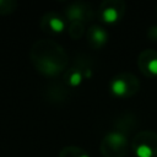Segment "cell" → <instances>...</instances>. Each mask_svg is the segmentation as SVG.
I'll return each instance as SVG.
<instances>
[{
  "instance_id": "cell-5",
  "label": "cell",
  "mask_w": 157,
  "mask_h": 157,
  "mask_svg": "<svg viewBox=\"0 0 157 157\" xmlns=\"http://www.w3.org/2000/svg\"><path fill=\"white\" fill-rule=\"evenodd\" d=\"M94 39L98 40V42H103L105 39V33L103 31H101V29H97L94 32Z\"/></svg>"
},
{
  "instance_id": "cell-4",
  "label": "cell",
  "mask_w": 157,
  "mask_h": 157,
  "mask_svg": "<svg viewBox=\"0 0 157 157\" xmlns=\"http://www.w3.org/2000/svg\"><path fill=\"white\" fill-rule=\"evenodd\" d=\"M50 27L54 29V31H61L63 27H64V23L60 18H52L50 20Z\"/></svg>"
},
{
  "instance_id": "cell-2",
  "label": "cell",
  "mask_w": 157,
  "mask_h": 157,
  "mask_svg": "<svg viewBox=\"0 0 157 157\" xmlns=\"http://www.w3.org/2000/svg\"><path fill=\"white\" fill-rule=\"evenodd\" d=\"M103 16H104L105 21L112 22V21H115V20H117V17H118V12H117V10H115V9L109 7V9H105V10H104Z\"/></svg>"
},
{
  "instance_id": "cell-7",
  "label": "cell",
  "mask_w": 157,
  "mask_h": 157,
  "mask_svg": "<svg viewBox=\"0 0 157 157\" xmlns=\"http://www.w3.org/2000/svg\"><path fill=\"white\" fill-rule=\"evenodd\" d=\"M148 69H150L151 72L157 74V59H153L148 63Z\"/></svg>"
},
{
  "instance_id": "cell-9",
  "label": "cell",
  "mask_w": 157,
  "mask_h": 157,
  "mask_svg": "<svg viewBox=\"0 0 157 157\" xmlns=\"http://www.w3.org/2000/svg\"><path fill=\"white\" fill-rule=\"evenodd\" d=\"M81 157H87V156H81Z\"/></svg>"
},
{
  "instance_id": "cell-3",
  "label": "cell",
  "mask_w": 157,
  "mask_h": 157,
  "mask_svg": "<svg viewBox=\"0 0 157 157\" xmlns=\"http://www.w3.org/2000/svg\"><path fill=\"white\" fill-rule=\"evenodd\" d=\"M136 153H137L139 157H151V155H152V150H151L147 145H141V146L137 147Z\"/></svg>"
},
{
  "instance_id": "cell-1",
  "label": "cell",
  "mask_w": 157,
  "mask_h": 157,
  "mask_svg": "<svg viewBox=\"0 0 157 157\" xmlns=\"http://www.w3.org/2000/svg\"><path fill=\"white\" fill-rule=\"evenodd\" d=\"M112 88H113V91H114L117 94H123V93H125V91H126V85H125V82H124L123 80H117V81L113 83Z\"/></svg>"
},
{
  "instance_id": "cell-6",
  "label": "cell",
  "mask_w": 157,
  "mask_h": 157,
  "mask_svg": "<svg viewBox=\"0 0 157 157\" xmlns=\"http://www.w3.org/2000/svg\"><path fill=\"white\" fill-rule=\"evenodd\" d=\"M109 140H110L113 144H120V142H123V141H124V139H123L120 135H117V134L110 135V136H109Z\"/></svg>"
},
{
  "instance_id": "cell-8",
  "label": "cell",
  "mask_w": 157,
  "mask_h": 157,
  "mask_svg": "<svg viewBox=\"0 0 157 157\" xmlns=\"http://www.w3.org/2000/svg\"><path fill=\"white\" fill-rule=\"evenodd\" d=\"M80 80H81V76H80V74H77V72H74V74L70 76V82H71L72 85L78 83Z\"/></svg>"
}]
</instances>
